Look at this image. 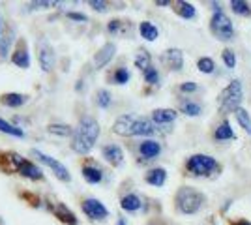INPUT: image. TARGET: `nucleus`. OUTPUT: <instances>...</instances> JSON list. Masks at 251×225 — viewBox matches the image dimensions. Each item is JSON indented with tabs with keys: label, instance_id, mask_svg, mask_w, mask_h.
<instances>
[{
	"label": "nucleus",
	"instance_id": "obj_23",
	"mask_svg": "<svg viewBox=\"0 0 251 225\" xmlns=\"http://www.w3.org/2000/svg\"><path fill=\"white\" fill-rule=\"evenodd\" d=\"M139 34L141 38H145L147 42H156L159 38V30L156 25H152L150 21H141L139 23Z\"/></svg>",
	"mask_w": 251,
	"mask_h": 225
},
{
	"label": "nucleus",
	"instance_id": "obj_17",
	"mask_svg": "<svg viewBox=\"0 0 251 225\" xmlns=\"http://www.w3.org/2000/svg\"><path fill=\"white\" fill-rule=\"evenodd\" d=\"M101 154H103V158L113 167L122 165V161H124V152H122V149L118 145H105L103 149H101Z\"/></svg>",
	"mask_w": 251,
	"mask_h": 225
},
{
	"label": "nucleus",
	"instance_id": "obj_1",
	"mask_svg": "<svg viewBox=\"0 0 251 225\" xmlns=\"http://www.w3.org/2000/svg\"><path fill=\"white\" fill-rule=\"evenodd\" d=\"M100 137V124L92 117H83L79 120V126L74 131L72 139V149L77 154H88L94 149L96 141Z\"/></svg>",
	"mask_w": 251,
	"mask_h": 225
},
{
	"label": "nucleus",
	"instance_id": "obj_15",
	"mask_svg": "<svg viewBox=\"0 0 251 225\" xmlns=\"http://www.w3.org/2000/svg\"><path fill=\"white\" fill-rule=\"evenodd\" d=\"M15 173H19L23 178H28V180H42L43 178L42 169H40L36 163H32V161H28V160H23L21 165L17 167Z\"/></svg>",
	"mask_w": 251,
	"mask_h": 225
},
{
	"label": "nucleus",
	"instance_id": "obj_38",
	"mask_svg": "<svg viewBox=\"0 0 251 225\" xmlns=\"http://www.w3.org/2000/svg\"><path fill=\"white\" fill-rule=\"evenodd\" d=\"M51 6H58V2H43V0H40V2H30L26 8L28 10H43V8H51Z\"/></svg>",
	"mask_w": 251,
	"mask_h": 225
},
{
	"label": "nucleus",
	"instance_id": "obj_22",
	"mask_svg": "<svg viewBox=\"0 0 251 225\" xmlns=\"http://www.w3.org/2000/svg\"><path fill=\"white\" fill-rule=\"evenodd\" d=\"M145 180H147L150 186H156V188H161L165 180H167V171L163 169V167H156V169H150L147 173V176H145Z\"/></svg>",
	"mask_w": 251,
	"mask_h": 225
},
{
	"label": "nucleus",
	"instance_id": "obj_43",
	"mask_svg": "<svg viewBox=\"0 0 251 225\" xmlns=\"http://www.w3.org/2000/svg\"><path fill=\"white\" fill-rule=\"evenodd\" d=\"M156 6H171L169 0H156Z\"/></svg>",
	"mask_w": 251,
	"mask_h": 225
},
{
	"label": "nucleus",
	"instance_id": "obj_36",
	"mask_svg": "<svg viewBox=\"0 0 251 225\" xmlns=\"http://www.w3.org/2000/svg\"><path fill=\"white\" fill-rule=\"evenodd\" d=\"M143 77H145V83H148V85H157V81H159V74H157L156 68H152V66L143 72Z\"/></svg>",
	"mask_w": 251,
	"mask_h": 225
},
{
	"label": "nucleus",
	"instance_id": "obj_26",
	"mask_svg": "<svg viewBox=\"0 0 251 225\" xmlns=\"http://www.w3.org/2000/svg\"><path fill=\"white\" fill-rule=\"evenodd\" d=\"M234 117H236V120H238V124H240L242 128L246 129V133L251 137V117H250V113L246 111V109H236L234 111Z\"/></svg>",
	"mask_w": 251,
	"mask_h": 225
},
{
	"label": "nucleus",
	"instance_id": "obj_11",
	"mask_svg": "<svg viewBox=\"0 0 251 225\" xmlns=\"http://www.w3.org/2000/svg\"><path fill=\"white\" fill-rule=\"evenodd\" d=\"M11 62L15 66H19L21 70H28V66H30V56H28V51H26L25 40H19L17 47L11 51Z\"/></svg>",
	"mask_w": 251,
	"mask_h": 225
},
{
	"label": "nucleus",
	"instance_id": "obj_4",
	"mask_svg": "<svg viewBox=\"0 0 251 225\" xmlns=\"http://www.w3.org/2000/svg\"><path fill=\"white\" fill-rule=\"evenodd\" d=\"M186 171L191 176H212L214 173L220 171V163L208 154H193L186 161Z\"/></svg>",
	"mask_w": 251,
	"mask_h": 225
},
{
	"label": "nucleus",
	"instance_id": "obj_3",
	"mask_svg": "<svg viewBox=\"0 0 251 225\" xmlns=\"http://www.w3.org/2000/svg\"><path fill=\"white\" fill-rule=\"evenodd\" d=\"M242 98H244V90H242V83L238 79H232L229 85L221 90L220 94V113L223 115H230L236 109H240Z\"/></svg>",
	"mask_w": 251,
	"mask_h": 225
},
{
	"label": "nucleus",
	"instance_id": "obj_34",
	"mask_svg": "<svg viewBox=\"0 0 251 225\" xmlns=\"http://www.w3.org/2000/svg\"><path fill=\"white\" fill-rule=\"evenodd\" d=\"M197 68H199V72H202V74H212L216 70V64H214V60L208 58V56H201L199 60H197Z\"/></svg>",
	"mask_w": 251,
	"mask_h": 225
},
{
	"label": "nucleus",
	"instance_id": "obj_39",
	"mask_svg": "<svg viewBox=\"0 0 251 225\" xmlns=\"http://www.w3.org/2000/svg\"><path fill=\"white\" fill-rule=\"evenodd\" d=\"M66 17H68V19H72V21H79V23L88 21V17H86L84 13H79V11H68V13H66Z\"/></svg>",
	"mask_w": 251,
	"mask_h": 225
},
{
	"label": "nucleus",
	"instance_id": "obj_13",
	"mask_svg": "<svg viewBox=\"0 0 251 225\" xmlns=\"http://www.w3.org/2000/svg\"><path fill=\"white\" fill-rule=\"evenodd\" d=\"M116 53V45L115 43H105L103 47L96 53L94 56V66L96 70H101V68H105V66L109 64L111 60H113V56H115Z\"/></svg>",
	"mask_w": 251,
	"mask_h": 225
},
{
	"label": "nucleus",
	"instance_id": "obj_7",
	"mask_svg": "<svg viewBox=\"0 0 251 225\" xmlns=\"http://www.w3.org/2000/svg\"><path fill=\"white\" fill-rule=\"evenodd\" d=\"M81 208H83V212L90 220H98V222H101V220H107V216H109V210L105 208V204L100 201V199H94V197H90V199H84L83 204H81Z\"/></svg>",
	"mask_w": 251,
	"mask_h": 225
},
{
	"label": "nucleus",
	"instance_id": "obj_24",
	"mask_svg": "<svg viewBox=\"0 0 251 225\" xmlns=\"http://www.w3.org/2000/svg\"><path fill=\"white\" fill-rule=\"evenodd\" d=\"M156 131V126L150 118L139 117L135 122V128H133V135H152Z\"/></svg>",
	"mask_w": 251,
	"mask_h": 225
},
{
	"label": "nucleus",
	"instance_id": "obj_32",
	"mask_svg": "<svg viewBox=\"0 0 251 225\" xmlns=\"http://www.w3.org/2000/svg\"><path fill=\"white\" fill-rule=\"evenodd\" d=\"M111 79H113L115 85H126L129 81V72L126 68H116L113 75H111Z\"/></svg>",
	"mask_w": 251,
	"mask_h": 225
},
{
	"label": "nucleus",
	"instance_id": "obj_40",
	"mask_svg": "<svg viewBox=\"0 0 251 225\" xmlns=\"http://www.w3.org/2000/svg\"><path fill=\"white\" fill-rule=\"evenodd\" d=\"M88 6H90V8H94L96 11H100V13L107 11V2H101V0H90V2H88Z\"/></svg>",
	"mask_w": 251,
	"mask_h": 225
},
{
	"label": "nucleus",
	"instance_id": "obj_46",
	"mask_svg": "<svg viewBox=\"0 0 251 225\" xmlns=\"http://www.w3.org/2000/svg\"><path fill=\"white\" fill-rule=\"evenodd\" d=\"M0 30H2V21H0Z\"/></svg>",
	"mask_w": 251,
	"mask_h": 225
},
{
	"label": "nucleus",
	"instance_id": "obj_31",
	"mask_svg": "<svg viewBox=\"0 0 251 225\" xmlns=\"http://www.w3.org/2000/svg\"><path fill=\"white\" fill-rule=\"evenodd\" d=\"M47 131H49V133H52V135H60V137L74 135V129L70 128L68 124H49Z\"/></svg>",
	"mask_w": 251,
	"mask_h": 225
},
{
	"label": "nucleus",
	"instance_id": "obj_33",
	"mask_svg": "<svg viewBox=\"0 0 251 225\" xmlns=\"http://www.w3.org/2000/svg\"><path fill=\"white\" fill-rule=\"evenodd\" d=\"M96 103H98V107L107 109L109 105H111V92L105 90V88L98 90V94H96Z\"/></svg>",
	"mask_w": 251,
	"mask_h": 225
},
{
	"label": "nucleus",
	"instance_id": "obj_37",
	"mask_svg": "<svg viewBox=\"0 0 251 225\" xmlns=\"http://www.w3.org/2000/svg\"><path fill=\"white\" fill-rule=\"evenodd\" d=\"M221 58H223V62H225V66H227L229 70H232V68L236 66V54L232 53L230 49H225V51L221 53Z\"/></svg>",
	"mask_w": 251,
	"mask_h": 225
},
{
	"label": "nucleus",
	"instance_id": "obj_30",
	"mask_svg": "<svg viewBox=\"0 0 251 225\" xmlns=\"http://www.w3.org/2000/svg\"><path fill=\"white\" fill-rule=\"evenodd\" d=\"M0 131L8 133L11 137H25V131L19 126H11L10 122H6L4 118H0Z\"/></svg>",
	"mask_w": 251,
	"mask_h": 225
},
{
	"label": "nucleus",
	"instance_id": "obj_25",
	"mask_svg": "<svg viewBox=\"0 0 251 225\" xmlns=\"http://www.w3.org/2000/svg\"><path fill=\"white\" fill-rule=\"evenodd\" d=\"M214 139L216 141H230V139H236V135H234V129L230 126V122L227 120H223L220 126L216 128L214 131Z\"/></svg>",
	"mask_w": 251,
	"mask_h": 225
},
{
	"label": "nucleus",
	"instance_id": "obj_35",
	"mask_svg": "<svg viewBox=\"0 0 251 225\" xmlns=\"http://www.w3.org/2000/svg\"><path fill=\"white\" fill-rule=\"evenodd\" d=\"M13 42V36H11V30L6 36L0 38V58H6L8 53H10V45Z\"/></svg>",
	"mask_w": 251,
	"mask_h": 225
},
{
	"label": "nucleus",
	"instance_id": "obj_8",
	"mask_svg": "<svg viewBox=\"0 0 251 225\" xmlns=\"http://www.w3.org/2000/svg\"><path fill=\"white\" fill-rule=\"evenodd\" d=\"M47 208H49V212H52L54 214V218H58L60 222H64L66 225H77L79 222H77V218H75V214L66 206L64 203H60V201H47Z\"/></svg>",
	"mask_w": 251,
	"mask_h": 225
},
{
	"label": "nucleus",
	"instance_id": "obj_45",
	"mask_svg": "<svg viewBox=\"0 0 251 225\" xmlns=\"http://www.w3.org/2000/svg\"><path fill=\"white\" fill-rule=\"evenodd\" d=\"M116 225H126V220H124V218H120V220L116 222Z\"/></svg>",
	"mask_w": 251,
	"mask_h": 225
},
{
	"label": "nucleus",
	"instance_id": "obj_9",
	"mask_svg": "<svg viewBox=\"0 0 251 225\" xmlns=\"http://www.w3.org/2000/svg\"><path fill=\"white\" fill-rule=\"evenodd\" d=\"M137 115H122L115 120L113 124V131L120 137H133V128H135Z\"/></svg>",
	"mask_w": 251,
	"mask_h": 225
},
{
	"label": "nucleus",
	"instance_id": "obj_12",
	"mask_svg": "<svg viewBox=\"0 0 251 225\" xmlns=\"http://www.w3.org/2000/svg\"><path fill=\"white\" fill-rule=\"evenodd\" d=\"M161 60L165 62L167 68L171 70H175V72H180L182 68H184V53L176 49V47H173V49H167L163 56H161Z\"/></svg>",
	"mask_w": 251,
	"mask_h": 225
},
{
	"label": "nucleus",
	"instance_id": "obj_19",
	"mask_svg": "<svg viewBox=\"0 0 251 225\" xmlns=\"http://www.w3.org/2000/svg\"><path fill=\"white\" fill-rule=\"evenodd\" d=\"M171 6H173L175 13H176V15H180L182 19H193V17L197 15V10L193 8V4H191V2L178 0V2H171Z\"/></svg>",
	"mask_w": 251,
	"mask_h": 225
},
{
	"label": "nucleus",
	"instance_id": "obj_18",
	"mask_svg": "<svg viewBox=\"0 0 251 225\" xmlns=\"http://www.w3.org/2000/svg\"><path fill=\"white\" fill-rule=\"evenodd\" d=\"M81 173H83V178L88 184H100L103 180V171L96 163H92V161H86L83 165V169H81Z\"/></svg>",
	"mask_w": 251,
	"mask_h": 225
},
{
	"label": "nucleus",
	"instance_id": "obj_6",
	"mask_svg": "<svg viewBox=\"0 0 251 225\" xmlns=\"http://www.w3.org/2000/svg\"><path fill=\"white\" fill-rule=\"evenodd\" d=\"M32 156H36V158L42 161V163H45L47 167H51L52 173H54V175H56L60 180H64V182H70V180H72V175H70V171L64 167L60 161H56L54 158H51V156L43 154V152H40L38 149L32 150Z\"/></svg>",
	"mask_w": 251,
	"mask_h": 225
},
{
	"label": "nucleus",
	"instance_id": "obj_14",
	"mask_svg": "<svg viewBox=\"0 0 251 225\" xmlns=\"http://www.w3.org/2000/svg\"><path fill=\"white\" fill-rule=\"evenodd\" d=\"M178 113L175 109H167V107H161V109H156V111H152V122H154V126H167V124H173L175 120H176Z\"/></svg>",
	"mask_w": 251,
	"mask_h": 225
},
{
	"label": "nucleus",
	"instance_id": "obj_44",
	"mask_svg": "<svg viewBox=\"0 0 251 225\" xmlns=\"http://www.w3.org/2000/svg\"><path fill=\"white\" fill-rule=\"evenodd\" d=\"M232 225H251V222H246V220H238V222H234Z\"/></svg>",
	"mask_w": 251,
	"mask_h": 225
},
{
	"label": "nucleus",
	"instance_id": "obj_16",
	"mask_svg": "<svg viewBox=\"0 0 251 225\" xmlns=\"http://www.w3.org/2000/svg\"><path fill=\"white\" fill-rule=\"evenodd\" d=\"M161 154V145L154 139H147L139 145V156L145 160H156Z\"/></svg>",
	"mask_w": 251,
	"mask_h": 225
},
{
	"label": "nucleus",
	"instance_id": "obj_28",
	"mask_svg": "<svg viewBox=\"0 0 251 225\" xmlns=\"http://www.w3.org/2000/svg\"><path fill=\"white\" fill-rule=\"evenodd\" d=\"M230 10L234 11L236 15H242V17H250L251 15L250 4L244 2V0H230Z\"/></svg>",
	"mask_w": 251,
	"mask_h": 225
},
{
	"label": "nucleus",
	"instance_id": "obj_5",
	"mask_svg": "<svg viewBox=\"0 0 251 225\" xmlns=\"http://www.w3.org/2000/svg\"><path fill=\"white\" fill-rule=\"evenodd\" d=\"M210 30L212 34L221 40V42H229L234 36V25L229 17L223 13V11H214L212 15V21H210Z\"/></svg>",
	"mask_w": 251,
	"mask_h": 225
},
{
	"label": "nucleus",
	"instance_id": "obj_20",
	"mask_svg": "<svg viewBox=\"0 0 251 225\" xmlns=\"http://www.w3.org/2000/svg\"><path fill=\"white\" fill-rule=\"evenodd\" d=\"M120 206H122V210H126V212H139L143 208V201H141V197L135 195V193H127V195H124L120 199Z\"/></svg>",
	"mask_w": 251,
	"mask_h": 225
},
{
	"label": "nucleus",
	"instance_id": "obj_10",
	"mask_svg": "<svg viewBox=\"0 0 251 225\" xmlns=\"http://www.w3.org/2000/svg\"><path fill=\"white\" fill-rule=\"evenodd\" d=\"M38 60L43 72H51L54 68V51L47 42H40L38 45Z\"/></svg>",
	"mask_w": 251,
	"mask_h": 225
},
{
	"label": "nucleus",
	"instance_id": "obj_41",
	"mask_svg": "<svg viewBox=\"0 0 251 225\" xmlns=\"http://www.w3.org/2000/svg\"><path fill=\"white\" fill-rule=\"evenodd\" d=\"M120 26H122V21L113 19V21H109V25H107V30H109L111 34H116L118 30H120Z\"/></svg>",
	"mask_w": 251,
	"mask_h": 225
},
{
	"label": "nucleus",
	"instance_id": "obj_27",
	"mask_svg": "<svg viewBox=\"0 0 251 225\" xmlns=\"http://www.w3.org/2000/svg\"><path fill=\"white\" fill-rule=\"evenodd\" d=\"M180 111H182L184 115H188V117H199L201 113H202V107H201L197 101H189V100H186V101L180 103Z\"/></svg>",
	"mask_w": 251,
	"mask_h": 225
},
{
	"label": "nucleus",
	"instance_id": "obj_42",
	"mask_svg": "<svg viewBox=\"0 0 251 225\" xmlns=\"http://www.w3.org/2000/svg\"><path fill=\"white\" fill-rule=\"evenodd\" d=\"M197 90V85L195 83H191V81H188V83H182L180 85V92H186V94H189V92H195Z\"/></svg>",
	"mask_w": 251,
	"mask_h": 225
},
{
	"label": "nucleus",
	"instance_id": "obj_2",
	"mask_svg": "<svg viewBox=\"0 0 251 225\" xmlns=\"http://www.w3.org/2000/svg\"><path fill=\"white\" fill-rule=\"evenodd\" d=\"M202 204H204V195L197 192L195 188H191V186L180 188L176 195H175V206H176V210L180 214H197Z\"/></svg>",
	"mask_w": 251,
	"mask_h": 225
},
{
	"label": "nucleus",
	"instance_id": "obj_21",
	"mask_svg": "<svg viewBox=\"0 0 251 225\" xmlns=\"http://www.w3.org/2000/svg\"><path fill=\"white\" fill-rule=\"evenodd\" d=\"M0 101L6 105V107H21L28 101L26 94H19V92H8V94H2Z\"/></svg>",
	"mask_w": 251,
	"mask_h": 225
},
{
	"label": "nucleus",
	"instance_id": "obj_29",
	"mask_svg": "<svg viewBox=\"0 0 251 225\" xmlns=\"http://www.w3.org/2000/svg\"><path fill=\"white\" fill-rule=\"evenodd\" d=\"M152 66V58H150V54H148V51H145V49H141L139 53L135 54V68H139V70H148Z\"/></svg>",
	"mask_w": 251,
	"mask_h": 225
}]
</instances>
